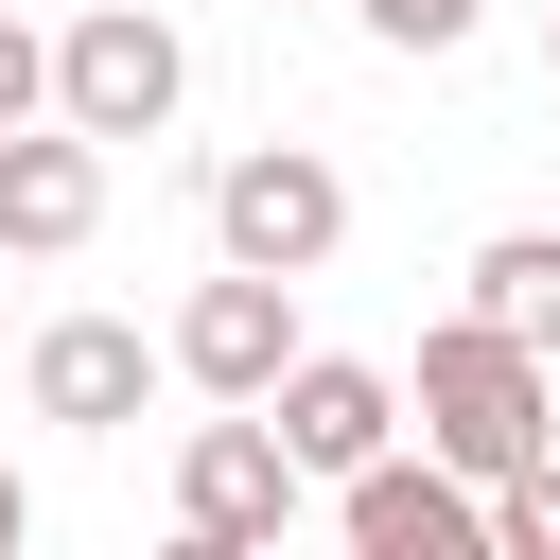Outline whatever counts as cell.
I'll list each match as a JSON object with an SVG mask.
<instances>
[{
  "mask_svg": "<svg viewBox=\"0 0 560 560\" xmlns=\"http://www.w3.org/2000/svg\"><path fill=\"white\" fill-rule=\"evenodd\" d=\"M402 402H420V438H438L455 472H490V490H508L525 455H560V350H525V332H508V315H472V298L420 332Z\"/></svg>",
  "mask_w": 560,
  "mask_h": 560,
  "instance_id": "cell-1",
  "label": "cell"
},
{
  "mask_svg": "<svg viewBox=\"0 0 560 560\" xmlns=\"http://www.w3.org/2000/svg\"><path fill=\"white\" fill-rule=\"evenodd\" d=\"M298 508H315V455H298L262 402H228V420L175 438V542H192V560H280Z\"/></svg>",
  "mask_w": 560,
  "mask_h": 560,
  "instance_id": "cell-2",
  "label": "cell"
},
{
  "mask_svg": "<svg viewBox=\"0 0 560 560\" xmlns=\"http://www.w3.org/2000/svg\"><path fill=\"white\" fill-rule=\"evenodd\" d=\"M192 105V35L158 18V0H88L70 35H52V122H88V140H158Z\"/></svg>",
  "mask_w": 560,
  "mask_h": 560,
  "instance_id": "cell-3",
  "label": "cell"
},
{
  "mask_svg": "<svg viewBox=\"0 0 560 560\" xmlns=\"http://www.w3.org/2000/svg\"><path fill=\"white\" fill-rule=\"evenodd\" d=\"M350 245V175L315 158V140H245L228 175H210V262H280V280H315Z\"/></svg>",
  "mask_w": 560,
  "mask_h": 560,
  "instance_id": "cell-4",
  "label": "cell"
},
{
  "mask_svg": "<svg viewBox=\"0 0 560 560\" xmlns=\"http://www.w3.org/2000/svg\"><path fill=\"white\" fill-rule=\"evenodd\" d=\"M332 525H350V560H508L490 542V472H455L438 438L402 455H368V472H332Z\"/></svg>",
  "mask_w": 560,
  "mask_h": 560,
  "instance_id": "cell-5",
  "label": "cell"
},
{
  "mask_svg": "<svg viewBox=\"0 0 560 560\" xmlns=\"http://www.w3.org/2000/svg\"><path fill=\"white\" fill-rule=\"evenodd\" d=\"M298 350H315V332H298V280H280V262H210V280L175 298V385H192V402H280Z\"/></svg>",
  "mask_w": 560,
  "mask_h": 560,
  "instance_id": "cell-6",
  "label": "cell"
},
{
  "mask_svg": "<svg viewBox=\"0 0 560 560\" xmlns=\"http://www.w3.org/2000/svg\"><path fill=\"white\" fill-rule=\"evenodd\" d=\"M18 385H35V420H70V438H122V420L175 385V332H140V315H52V332L18 350Z\"/></svg>",
  "mask_w": 560,
  "mask_h": 560,
  "instance_id": "cell-7",
  "label": "cell"
},
{
  "mask_svg": "<svg viewBox=\"0 0 560 560\" xmlns=\"http://www.w3.org/2000/svg\"><path fill=\"white\" fill-rule=\"evenodd\" d=\"M105 158L122 140H88V122H18L0 140V262H70L105 228Z\"/></svg>",
  "mask_w": 560,
  "mask_h": 560,
  "instance_id": "cell-8",
  "label": "cell"
},
{
  "mask_svg": "<svg viewBox=\"0 0 560 560\" xmlns=\"http://www.w3.org/2000/svg\"><path fill=\"white\" fill-rule=\"evenodd\" d=\"M262 420H280V438H298V455H315V490H332V472H368V455H385V438H402V420H420V402H402V385H385V368H368V350H298V368H280V402H262Z\"/></svg>",
  "mask_w": 560,
  "mask_h": 560,
  "instance_id": "cell-9",
  "label": "cell"
},
{
  "mask_svg": "<svg viewBox=\"0 0 560 560\" xmlns=\"http://www.w3.org/2000/svg\"><path fill=\"white\" fill-rule=\"evenodd\" d=\"M455 280H472V315H508L525 350H560V228H490Z\"/></svg>",
  "mask_w": 560,
  "mask_h": 560,
  "instance_id": "cell-10",
  "label": "cell"
},
{
  "mask_svg": "<svg viewBox=\"0 0 560 560\" xmlns=\"http://www.w3.org/2000/svg\"><path fill=\"white\" fill-rule=\"evenodd\" d=\"M490 542H508V560H560V455H525V472L490 490Z\"/></svg>",
  "mask_w": 560,
  "mask_h": 560,
  "instance_id": "cell-11",
  "label": "cell"
},
{
  "mask_svg": "<svg viewBox=\"0 0 560 560\" xmlns=\"http://www.w3.org/2000/svg\"><path fill=\"white\" fill-rule=\"evenodd\" d=\"M18 122H52V35L0 0V140H18Z\"/></svg>",
  "mask_w": 560,
  "mask_h": 560,
  "instance_id": "cell-12",
  "label": "cell"
},
{
  "mask_svg": "<svg viewBox=\"0 0 560 560\" xmlns=\"http://www.w3.org/2000/svg\"><path fill=\"white\" fill-rule=\"evenodd\" d=\"M350 18H368V35H385V52H455V35H472V18H490V0H350Z\"/></svg>",
  "mask_w": 560,
  "mask_h": 560,
  "instance_id": "cell-13",
  "label": "cell"
},
{
  "mask_svg": "<svg viewBox=\"0 0 560 560\" xmlns=\"http://www.w3.org/2000/svg\"><path fill=\"white\" fill-rule=\"evenodd\" d=\"M18 542H35V490H18V472H0V560H18Z\"/></svg>",
  "mask_w": 560,
  "mask_h": 560,
  "instance_id": "cell-14",
  "label": "cell"
},
{
  "mask_svg": "<svg viewBox=\"0 0 560 560\" xmlns=\"http://www.w3.org/2000/svg\"><path fill=\"white\" fill-rule=\"evenodd\" d=\"M542 88H560V0H542Z\"/></svg>",
  "mask_w": 560,
  "mask_h": 560,
  "instance_id": "cell-15",
  "label": "cell"
}]
</instances>
